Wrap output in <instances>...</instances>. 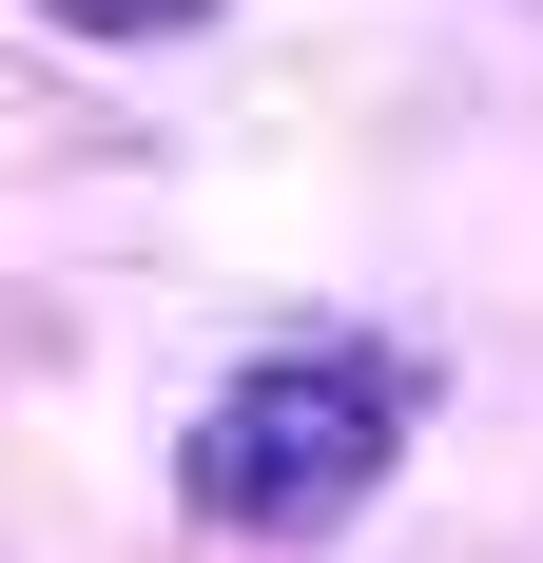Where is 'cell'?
<instances>
[{
    "instance_id": "obj_1",
    "label": "cell",
    "mask_w": 543,
    "mask_h": 563,
    "mask_svg": "<svg viewBox=\"0 0 543 563\" xmlns=\"http://www.w3.org/2000/svg\"><path fill=\"white\" fill-rule=\"evenodd\" d=\"M388 369H350V350H272V369H233L214 408H195V525H253V544H311V525L369 506L388 466Z\"/></svg>"
},
{
    "instance_id": "obj_2",
    "label": "cell",
    "mask_w": 543,
    "mask_h": 563,
    "mask_svg": "<svg viewBox=\"0 0 543 563\" xmlns=\"http://www.w3.org/2000/svg\"><path fill=\"white\" fill-rule=\"evenodd\" d=\"M40 20H78V40H175V20H214V0H40Z\"/></svg>"
}]
</instances>
